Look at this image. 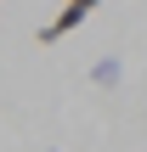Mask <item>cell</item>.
Instances as JSON below:
<instances>
[{"label": "cell", "mask_w": 147, "mask_h": 152, "mask_svg": "<svg viewBox=\"0 0 147 152\" xmlns=\"http://www.w3.org/2000/svg\"><path fill=\"white\" fill-rule=\"evenodd\" d=\"M91 85H102V90H113V85H119V56H102V62L91 68Z\"/></svg>", "instance_id": "obj_2"}, {"label": "cell", "mask_w": 147, "mask_h": 152, "mask_svg": "<svg viewBox=\"0 0 147 152\" xmlns=\"http://www.w3.org/2000/svg\"><path fill=\"white\" fill-rule=\"evenodd\" d=\"M45 152H57V147H45Z\"/></svg>", "instance_id": "obj_3"}, {"label": "cell", "mask_w": 147, "mask_h": 152, "mask_svg": "<svg viewBox=\"0 0 147 152\" xmlns=\"http://www.w3.org/2000/svg\"><path fill=\"white\" fill-rule=\"evenodd\" d=\"M96 6H102V0H62V11H57V17L40 28V45H57V39H68V34H74V28H79L91 11H96Z\"/></svg>", "instance_id": "obj_1"}]
</instances>
